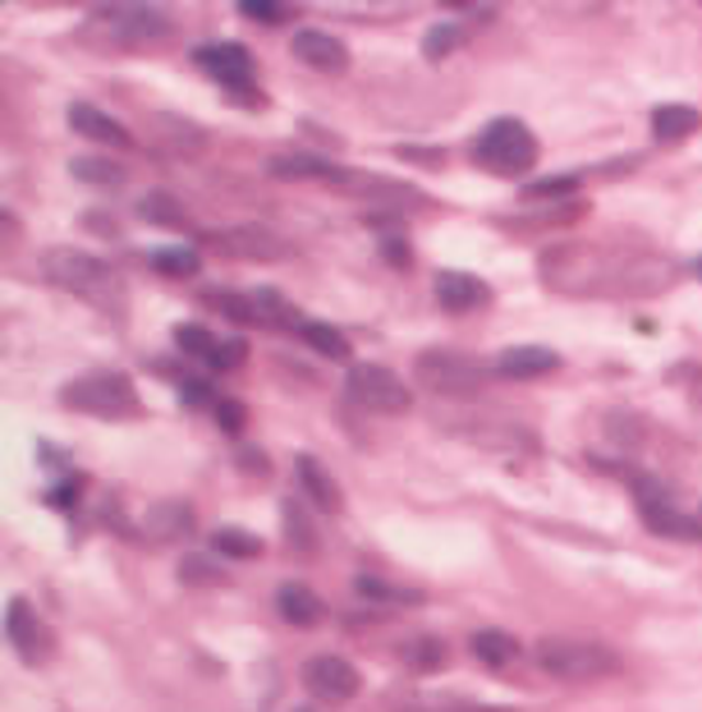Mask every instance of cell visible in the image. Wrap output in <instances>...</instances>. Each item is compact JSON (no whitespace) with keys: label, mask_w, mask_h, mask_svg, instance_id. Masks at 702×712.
Listing matches in <instances>:
<instances>
[{"label":"cell","mask_w":702,"mask_h":712,"mask_svg":"<svg viewBox=\"0 0 702 712\" xmlns=\"http://www.w3.org/2000/svg\"><path fill=\"white\" fill-rule=\"evenodd\" d=\"M680 271L670 253L643 244H556L537 263L542 286L565 299H657Z\"/></svg>","instance_id":"cell-1"},{"label":"cell","mask_w":702,"mask_h":712,"mask_svg":"<svg viewBox=\"0 0 702 712\" xmlns=\"http://www.w3.org/2000/svg\"><path fill=\"white\" fill-rule=\"evenodd\" d=\"M42 276H46L51 286L78 294L83 303H92V309L111 313V318H120V309H124V281H120V271L111 263L92 258V253H83V248H69V244L46 248L42 253Z\"/></svg>","instance_id":"cell-2"},{"label":"cell","mask_w":702,"mask_h":712,"mask_svg":"<svg viewBox=\"0 0 702 712\" xmlns=\"http://www.w3.org/2000/svg\"><path fill=\"white\" fill-rule=\"evenodd\" d=\"M473 157H478L482 170H491V175H510V180H519V175H528V170L537 166V138L528 134V124H524V120L501 115V120H491L487 130L478 134Z\"/></svg>","instance_id":"cell-3"},{"label":"cell","mask_w":702,"mask_h":712,"mask_svg":"<svg viewBox=\"0 0 702 712\" xmlns=\"http://www.w3.org/2000/svg\"><path fill=\"white\" fill-rule=\"evenodd\" d=\"M60 400L78 414H97V419H134L143 410V400L134 391V381L115 368H101V372H83L78 381L60 391Z\"/></svg>","instance_id":"cell-4"},{"label":"cell","mask_w":702,"mask_h":712,"mask_svg":"<svg viewBox=\"0 0 702 712\" xmlns=\"http://www.w3.org/2000/svg\"><path fill=\"white\" fill-rule=\"evenodd\" d=\"M537 667L556 680H597V676H611L620 667V657L611 648H602L597 639H569V634H551L533 648Z\"/></svg>","instance_id":"cell-5"},{"label":"cell","mask_w":702,"mask_h":712,"mask_svg":"<svg viewBox=\"0 0 702 712\" xmlns=\"http://www.w3.org/2000/svg\"><path fill=\"white\" fill-rule=\"evenodd\" d=\"M413 372H419L423 387L441 391V396H478L487 387V364L473 359V354L459 349H427L413 359Z\"/></svg>","instance_id":"cell-6"},{"label":"cell","mask_w":702,"mask_h":712,"mask_svg":"<svg viewBox=\"0 0 702 712\" xmlns=\"http://www.w3.org/2000/svg\"><path fill=\"white\" fill-rule=\"evenodd\" d=\"M345 391L368 414H404L413 404L409 387L390 368H381V364H354L349 377H345Z\"/></svg>","instance_id":"cell-7"},{"label":"cell","mask_w":702,"mask_h":712,"mask_svg":"<svg viewBox=\"0 0 702 712\" xmlns=\"http://www.w3.org/2000/svg\"><path fill=\"white\" fill-rule=\"evenodd\" d=\"M202 244L230 253V258H253V263H276L290 253V244H285L276 231H267V225H230V231L202 235Z\"/></svg>","instance_id":"cell-8"},{"label":"cell","mask_w":702,"mask_h":712,"mask_svg":"<svg viewBox=\"0 0 702 712\" xmlns=\"http://www.w3.org/2000/svg\"><path fill=\"white\" fill-rule=\"evenodd\" d=\"M5 634H10L14 653L29 667H42L46 657H51V630L37 621V612H33L29 598H10V607H5Z\"/></svg>","instance_id":"cell-9"},{"label":"cell","mask_w":702,"mask_h":712,"mask_svg":"<svg viewBox=\"0 0 702 712\" xmlns=\"http://www.w3.org/2000/svg\"><path fill=\"white\" fill-rule=\"evenodd\" d=\"M634 492H638V511H643V520H647V529H653V533H661V538H689V543H702V524L675 511V505L666 501V492H657V482L634 478Z\"/></svg>","instance_id":"cell-10"},{"label":"cell","mask_w":702,"mask_h":712,"mask_svg":"<svg viewBox=\"0 0 702 712\" xmlns=\"http://www.w3.org/2000/svg\"><path fill=\"white\" fill-rule=\"evenodd\" d=\"M303 685H308V694H317L322 703H345V699H354L358 694V671L345 663V657H331V653H322V657H308L303 663Z\"/></svg>","instance_id":"cell-11"},{"label":"cell","mask_w":702,"mask_h":712,"mask_svg":"<svg viewBox=\"0 0 702 712\" xmlns=\"http://www.w3.org/2000/svg\"><path fill=\"white\" fill-rule=\"evenodd\" d=\"M115 23V42L120 46H143V42H161L170 33V14L156 5H111L101 10Z\"/></svg>","instance_id":"cell-12"},{"label":"cell","mask_w":702,"mask_h":712,"mask_svg":"<svg viewBox=\"0 0 702 712\" xmlns=\"http://www.w3.org/2000/svg\"><path fill=\"white\" fill-rule=\"evenodd\" d=\"M193 60L212 74L216 84L225 88H248L253 84V56L239 46V42H212V46H198Z\"/></svg>","instance_id":"cell-13"},{"label":"cell","mask_w":702,"mask_h":712,"mask_svg":"<svg viewBox=\"0 0 702 712\" xmlns=\"http://www.w3.org/2000/svg\"><path fill=\"white\" fill-rule=\"evenodd\" d=\"M436 303L446 313H473L491 303V286L478 281L473 271H436Z\"/></svg>","instance_id":"cell-14"},{"label":"cell","mask_w":702,"mask_h":712,"mask_svg":"<svg viewBox=\"0 0 702 712\" xmlns=\"http://www.w3.org/2000/svg\"><path fill=\"white\" fill-rule=\"evenodd\" d=\"M290 51H294V56L308 69H317V74H345V65H349L345 42L331 37V33H322V29H299L294 42H290Z\"/></svg>","instance_id":"cell-15"},{"label":"cell","mask_w":702,"mask_h":712,"mask_svg":"<svg viewBox=\"0 0 702 712\" xmlns=\"http://www.w3.org/2000/svg\"><path fill=\"white\" fill-rule=\"evenodd\" d=\"M294 474H299L303 492H308V501L317 505V511H326V515H341V511H345L341 482L331 478V469L317 460V455H299V460H294Z\"/></svg>","instance_id":"cell-16"},{"label":"cell","mask_w":702,"mask_h":712,"mask_svg":"<svg viewBox=\"0 0 702 712\" xmlns=\"http://www.w3.org/2000/svg\"><path fill=\"white\" fill-rule=\"evenodd\" d=\"M560 368V354L546 349V345H510L497 354V364H491V372L501 377H542V372H556Z\"/></svg>","instance_id":"cell-17"},{"label":"cell","mask_w":702,"mask_h":712,"mask_svg":"<svg viewBox=\"0 0 702 712\" xmlns=\"http://www.w3.org/2000/svg\"><path fill=\"white\" fill-rule=\"evenodd\" d=\"M69 124L83 138H92L97 147H129V130H124V124H115L107 111L88 107V101H74V107H69Z\"/></svg>","instance_id":"cell-18"},{"label":"cell","mask_w":702,"mask_h":712,"mask_svg":"<svg viewBox=\"0 0 702 712\" xmlns=\"http://www.w3.org/2000/svg\"><path fill=\"white\" fill-rule=\"evenodd\" d=\"M271 175H280V180H326V185H341V189L354 185V175L341 170L335 162H326V157H271Z\"/></svg>","instance_id":"cell-19"},{"label":"cell","mask_w":702,"mask_h":712,"mask_svg":"<svg viewBox=\"0 0 702 712\" xmlns=\"http://www.w3.org/2000/svg\"><path fill=\"white\" fill-rule=\"evenodd\" d=\"M276 612L290 621V625L308 630V625H317L326 616V607H322L317 593L308 589V583H280V589H276Z\"/></svg>","instance_id":"cell-20"},{"label":"cell","mask_w":702,"mask_h":712,"mask_svg":"<svg viewBox=\"0 0 702 712\" xmlns=\"http://www.w3.org/2000/svg\"><path fill=\"white\" fill-rule=\"evenodd\" d=\"M143 529H152V538H161V543L189 538V533H193V511L185 501H156L147 511V520H143Z\"/></svg>","instance_id":"cell-21"},{"label":"cell","mask_w":702,"mask_h":712,"mask_svg":"<svg viewBox=\"0 0 702 712\" xmlns=\"http://www.w3.org/2000/svg\"><path fill=\"white\" fill-rule=\"evenodd\" d=\"M698 124H702V115L693 107H657L653 111V134H657V143H684V138L698 134Z\"/></svg>","instance_id":"cell-22"},{"label":"cell","mask_w":702,"mask_h":712,"mask_svg":"<svg viewBox=\"0 0 702 712\" xmlns=\"http://www.w3.org/2000/svg\"><path fill=\"white\" fill-rule=\"evenodd\" d=\"M69 170H74V180H83L92 189H120L124 185V166H115L107 157H74Z\"/></svg>","instance_id":"cell-23"},{"label":"cell","mask_w":702,"mask_h":712,"mask_svg":"<svg viewBox=\"0 0 702 712\" xmlns=\"http://www.w3.org/2000/svg\"><path fill=\"white\" fill-rule=\"evenodd\" d=\"M253 303H257V322H267V326H285V332H299V313H294V303L276 294V290H253Z\"/></svg>","instance_id":"cell-24"},{"label":"cell","mask_w":702,"mask_h":712,"mask_svg":"<svg viewBox=\"0 0 702 712\" xmlns=\"http://www.w3.org/2000/svg\"><path fill=\"white\" fill-rule=\"evenodd\" d=\"M514 653H519V644L505 630H478L473 634V657L482 667H505V663H514Z\"/></svg>","instance_id":"cell-25"},{"label":"cell","mask_w":702,"mask_h":712,"mask_svg":"<svg viewBox=\"0 0 702 712\" xmlns=\"http://www.w3.org/2000/svg\"><path fill=\"white\" fill-rule=\"evenodd\" d=\"M579 193V175H551V180H533L524 185V202H533V208H542V202H575Z\"/></svg>","instance_id":"cell-26"},{"label":"cell","mask_w":702,"mask_h":712,"mask_svg":"<svg viewBox=\"0 0 702 712\" xmlns=\"http://www.w3.org/2000/svg\"><path fill=\"white\" fill-rule=\"evenodd\" d=\"M299 336H303L312 349H317L322 359H335V364H345V359H349V341H345L341 332H335V326H326V322H303V326H299Z\"/></svg>","instance_id":"cell-27"},{"label":"cell","mask_w":702,"mask_h":712,"mask_svg":"<svg viewBox=\"0 0 702 712\" xmlns=\"http://www.w3.org/2000/svg\"><path fill=\"white\" fill-rule=\"evenodd\" d=\"M175 345L185 349L189 359H202V364H212L216 349H221V341L207 332V326H198V322H179V326H175Z\"/></svg>","instance_id":"cell-28"},{"label":"cell","mask_w":702,"mask_h":712,"mask_svg":"<svg viewBox=\"0 0 702 712\" xmlns=\"http://www.w3.org/2000/svg\"><path fill=\"white\" fill-rule=\"evenodd\" d=\"M152 267L161 271V276H175V281H185V276H193L202 263H198V253L185 248V244H166V248H156L152 253Z\"/></svg>","instance_id":"cell-29"},{"label":"cell","mask_w":702,"mask_h":712,"mask_svg":"<svg viewBox=\"0 0 702 712\" xmlns=\"http://www.w3.org/2000/svg\"><path fill=\"white\" fill-rule=\"evenodd\" d=\"M212 547L221 556H234V561H244V556H263V538H257V533L234 529V524H225V529L212 533Z\"/></svg>","instance_id":"cell-30"},{"label":"cell","mask_w":702,"mask_h":712,"mask_svg":"<svg viewBox=\"0 0 702 712\" xmlns=\"http://www.w3.org/2000/svg\"><path fill=\"white\" fill-rule=\"evenodd\" d=\"M404 663L413 671H441V667H446V644H441L436 634H419V639H409Z\"/></svg>","instance_id":"cell-31"},{"label":"cell","mask_w":702,"mask_h":712,"mask_svg":"<svg viewBox=\"0 0 702 712\" xmlns=\"http://www.w3.org/2000/svg\"><path fill=\"white\" fill-rule=\"evenodd\" d=\"M202 303H212V309H221L230 322H257V303L253 294H234V290H207Z\"/></svg>","instance_id":"cell-32"},{"label":"cell","mask_w":702,"mask_h":712,"mask_svg":"<svg viewBox=\"0 0 702 712\" xmlns=\"http://www.w3.org/2000/svg\"><path fill=\"white\" fill-rule=\"evenodd\" d=\"M138 216L143 221H156V225H185V208H179V202L170 198V193H147L143 202H138Z\"/></svg>","instance_id":"cell-33"},{"label":"cell","mask_w":702,"mask_h":712,"mask_svg":"<svg viewBox=\"0 0 702 712\" xmlns=\"http://www.w3.org/2000/svg\"><path fill=\"white\" fill-rule=\"evenodd\" d=\"M179 579H185V583H221L225 570L212 561V556L193 552V556H185V561H179Z\"/></svg>","instance_id":"cell-34"},{"label":"cell","mask_w":702,"mask_h":712,"mask_svg":"<svg viewBox=\"0 0 702 712\" xmlns=\"http://www.w3.org/2000/svg\"><path fill=\"white\" fill-rule=\"evenodd\" d=\"M280 515L290 520V543H294V552H317V538H312V529H308V520H303V511H299V501H285L280 505Z\"/></svg>","instance_id":"cell-35"},{"label":"cell","mask_w":702,"mask_h":712,"mask_svg":"<svg viewBox=\"0 0 702 712\" xmlns=\"http://www.w3.org/2000/svg\"><path fill=\"white\" fill-rule=\"evenodd\" d=\"M459 29L455 23H436V29H427V37H423V56L427 60H441V56H450V46H459Z\"/></svg>","instance_id":"cell-36"},{"label":"cell","mask_w":702,"mask_h":712,"mask_svg":"<svg viewBox=\"0 0 702 712\" xmlns=\"http://www.w3.org/2000/svg\"><path fill=\"white\" fill-rule=\"evenodd\" d=\"M244 404L239 400H216V423H221V432H230V437H239L244 432Z\"/></svg>","instance_id":"cell-37"},{"label":"cell","mask_w":702,"mask_h":712,"mask_svg":"<svg viewBox=\"0 0 702 712\" xmlns=\"http://www.w3.org/2000/svg\"><path fill=\"white\" fill-rule=\"evenodd\" d=\"M239 14H248V19H257V23H280L290 10L276 5V0H239Z\"/></svg>","instance_id":"cell-38"},{"label":"cell","mask_w":702,"mask_h":712,"mask_svg":"<svg viewBox=\"0 0 702 712\" xmlns=\"http://www.w3.org/2000/svg\"><path fill=\"white\" fill-rule=\"evenodd\" d=\"M244 359H248V345H244V341H221L212 368H216V372H230V368H239Z\"/></svg>","instance_id":"cell-39"},{"label":"cell","mask_w":702,"mask_h":712,"mask_svg":"<svg viewBox=\"0 0 702 712\" xmlns=\"http://www.w3.org/2000/svg\"><path fill=\"white\" fill-rule=\"evenodd\" d=\"M358 593H363V598H381V602H395V598L419 602V593H400V589H390V583H377V579H368V575L358 579Z\"/></svg>","instance_id":"cell-40"},{"label":"cell","mask_w":702,"mask_h":712,"mask_svg":"<svg viewBox=\"0 0 702 712\" xmlns=\"http://www.w3.org/2000/svg\"><path fill=\"white\" fill-rule=\"evenodd\" d=\"M78 488H83V482H78V478H69V482H56V488L46 492V501H51V505H65V511H69V505L78 501Z\"/></svg>","instance_id":"cell-41"},{"label":"cell","mask_w":702,"mask_h":712,"mask_svg":"<svg viewBox=\"0 0 702 712\" xmlns=\"http://www.w3.org/2000/svg\"><path fill=\"white\" fill-rule=\"evenodd\" d=\"M179 391H185L189 404L198 400H212V381H198V377H179Z\"/></svg>","instance_id":"cell-42"},{"label":"cell","mask_w":702,"mask_h":712,"mask_svg":"<svg viewBox=\"0 0 702 712\" xmlns=\"http://www.w3.org/2000/svg\"><path fill=\"white\" fill-rule=\"evenodd\" d=\"M400 157H409V162H419V166L441 170V152H436V147H400Z\"/></svg>","instance_id":"cell-43"},{"label":"cell","mask_w":702,"mask_h":712,"mask_svg":"<svg viewBox=\"0 0 702 712\" xmlns=\"http://www.w3.org/2000/svg\"><path fill=\"white\" fill-rule=\"evenodd\" d=\"M83 225H88V231H107V235L115 240V221H111V216H97V212H88V216H83Z\"/></svg>","instance_id":"cell-44"},{"label":"cell","mask_w":702,"mask_h":712,"mask_svg":"<svg viewBox=\"0 0 702 712\" xmlns=\"http://www.w3.org/2000/svg\"><path fill=\"white\" fill-rule=\"evenodd\" d=\"M698 423H702V391H698Z\"/></svg>","instance_id":"cell-45"},{"label":"cell","mask_w":702,"mask_h":712,"mask_svg":"<svg viewBox=\"0 0 702 712\" xmlns=\"http://www.w3.org/2000/svg\"><path fill=\"white\" fill-rule=\"evenodd\" d=\"M290 712H317V708H290Z\"/></svg>","instance_id":"cell-46"},{"label":"cell","mask_w":702,"mask_h":712,"mask_svg":"<svg viewBox=\"0 0 702 712\" xmlns=\"http://www.w3.org/2000/svg\"><path fill=\"white\" fill-rule=\"evenodd\" d=\"M698 276H702V263H698Z\"/></svg>","instance_id":"cell-47"}]
</instances>
